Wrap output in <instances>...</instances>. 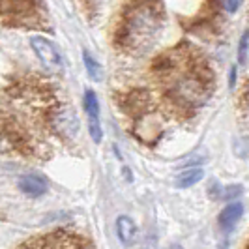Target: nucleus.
<instances>
[{
    "label": "nucleus",
    "instance_id": "nucleus-16",
    "mask_svg": "<svg viewBox=\"0 0 249 249\" xmlns=\"http://www.w3.org/2000/svg\"><path fill=\"white\" fill-rule=\"evenodd\" d=\"M234 83H236V68L232 66V68H231V81H229V87H231V90L234 88Z\"/></svg>",
    "mask_w": 249,
    "mask_h": 249
},
{
    "label": "nucleus",
    "instance_id": "nucleus-13",
    "mask_svg": "<svg viewBox=\"0 0 249 249\" xmlns=\"http://www.w3.org/2000/svg\"><path fill=\"white\" fill-rule=\"evenodd\" d=\"M248 49H249V30L244 32V36L240 37V47H238V60H240V64H246Z\"/></svg>",
    "mask_w": 249,
    "mask_h": 249
},
{
    "label": "nucleus",
    "instance_id": "nucleus-11",
    "mask_svg": "<svg viewBox=\"0 0 249 249\" xmlns=\"http://www.w3.org/2000/svg\"><path fill=\"white\" fill-rule=\"evenodd\" d=\"M202 176H204V171H202L200 167H193V169L182 171L180 175L176 176L175 182L178 187H189V186H195L197 182H200Z\"/></svg>",
    "mask_w": 249,
    "mask_h": 249
},
{
    "label": "nucleus",
    "instance_id": "nucleus-12",
    "mask_svg": "<svg viewBox=\"0 0 249 249\" xmlns=\"http://www.w3.org/2000/svg\"><path fill=\"white\" fill-rule=\"evenodd\" d=\"M83 60H85V68H87L90 79H92V81H101V77H103L101 66L94 60V56H92L88 51H85V53H83Z\"/></svg>",
    "mask_w": 249,
    "mask_h": 249
},
{
    "label": "nucleus",
    "instance_id": "nucleus-10",
    "mask_svg": "<svg viewBox=\"0 0 249 249\" xmlns=\"http://www.w3.org/2000/svg\"><path fill=\"white\" fill-rule=\"evenodd\" d=\"M19 187L28 197H39L47 191V182L36 175H26L19 180Z\"/></svg>",
    "mask_w": 249,
    "mask_h": 249
},
{
    "label": "nucleus",
    "instance_id": "nucleus-5",
    "mask_svg": "<svg viewBox=\"0 0 249 249\" xmlns=\"http://www.w3.org/2000/svg\"><path fill=\"white\" fill-rule=\"evenodd\" d=\"M19 249H90V244L87 238H83L77 232L56 229L49 234L30 238L28 242L21 244Z\"/></svg>",
    "mask_w": 249,
    "mask_h": 249
},
{
    "label": "nucleus",
    "instance_id": "nucleus-14",
    "mask_svg": "<svg viewBox=\"0 0 249 249\" xmlns=\"http://www.w3.org/2000/svg\"><path fill=\"white\" fill-rule=\"evenodd\" d=\"M242 6V0H223V8L227 13H236Z\"/></svg>",
    "mask_w": 249,
    "mask_h": 249
},
{
    "label": "nucleus",
    "instance_id": "nucleus-7",
    "mask_svg": "<svg viewBox=\"0 0 249 249\" xmlns=\"http://www.w3.org/2000/svg\"><path fill=\"white\" fill-rule=\"evenodd\" d=\"M85 111H87L88 116V131H90V137L94 142H101L103 139V131H101V124H100V103H98V98L94 94V90H87L85 92Z\"/></svg>",
    "mask_w": 249,
    "mask_h": 249
},
{
    "label": "nucleus",
    "instance_id": "nucleus-4",
    "mask_svg": "<svg viewBox=\"0 0 249 249\" xmlns=\"http://www.w3.org/2000/svg\"><path fill=\"white\" fill-rule=\"evenodd\" d=\"M36 0H0V19L8 26H39Z\"/></svg>",
    "mask_w": 249,
    "mask_h": 249
},
{
    "label": "nucleus",
    "instance_id": "nucleus-17",
    "mask_svg": "<svg viewBox=\"0 0 249 249\" xmlns=\"http://www.w3.org/2000/svg\"><path fill=\"white\" fill-rule=\"evenodd\" d=\"M246 249H249V240H248V244H246Z\"/></svg>",
    "mask_w": 249,
    "mask_h": 249
},
{
    "label": "nucleus",
    "instance_id": "nucleus-6",
    "mask_svg": "<svg viewBox=\"0 0 249 249\" xmlns=\"http://www.w3.org/2000/svg\"><path fill=\"white\" fill-rule=\"evenodd\" d=\"M30 45L36 53V56L41 60V64L45 66V70H49L51 73H60L62 71V54L54 47L53 41H49L47 37L43 36H34L30 39Z\"/></svg>",
    "mask_w": 249,
    "mask_h": 249
},
{
    "label": "nucleus",
    "instance_id": "nucleus-8",
    "mask_svg": "<svg viewBox=\"0 0 249 249\" xmlns=\"http://www.w3.org/2000/svg\"><path fill=\"white\" fill-rule=\"evenodd\" d=\"M242 213H244V204L242 202H231L229 206H225L219 213V217H217V223L221 227V231L229 234L236 227L238 221L242 219Z\"/></svg>",
    "mask_w": 249,
    "mask_h": 249
},
{
    "label": "nucleus",
    "instance_id": "nucleus-9",
    "mask_svg": "<svg viewBox=\"0 0 249 249\" xmlns=\"http://www.w3.org/2000/svg\"><path fill=\"white\" fill-rule=\"evenodd\" d=\"M116 234H118L120 242L124 246H133L135 240H137L139 229L129 215H118V219H116Z\"/></svg>",
    "mask_w": 249,
    "mask_h": 249
},
{
    "label": "nucleus",
    "instance_id": "nucleus-15",
    "mask_svg": "<svg viewBox=\"0 0 249 249\" xmlns=\"http://www.w3.org/2000/svg\"><path fill=\"white\" fill-rule=\"evenodd\" d=\"M242 193V187L240 186H231V187H227V191L223 193V199H227V200H232L234 197H238Z\"/></svg>",
    "mask_w": 249,
    "mask_h": 249
},
{
    "label": "nucleus",
    "instance_id": "nucleus-2",
    "mask_svg": "<svg viewBox=\"0 0 249 249\" xmlns=\"http://www.w3.org/2000/svg\"><path fill=\"white\" fill-rule=\"evenodd\" d=\"M161 26L160 0H131L116 32V41L125 51L146 49Z\"/></svg>",
    "mask_w": 249,
    "mask_h": 249
},
{
    "label": "nucleus",
    "instance_id": "nucleus-3",
    "mask_svg": "<svg viewBox=\"0 0 249 249\" xmlns=\"http://www.w3.org/2000/svg\"><path fill=\"white\" fill-rule=\"evenodd\" d=\"M0 154L19 156V158H34L36 146L30 131L25 124L12 114L0 112Z\"/></svg>",
    "mask_w": 249,
    "mask_h": 249
},
{
    "label": "nucleus",
    "instance_id": "nucleus-1",
    "mask_svg": "<svg viewBox=\"0 0 249 249\" xmlns=\"http://www.w3.org/2000/svg\"><path fill=\"white\" fill-rule=\"evenodd\" d=\"M163 92L178 109H197L212 94V71L189 49H176L156 62Z\"/></svg>",
    "mask_w": 249,
    "mask_h": 249
}]
</instances>
